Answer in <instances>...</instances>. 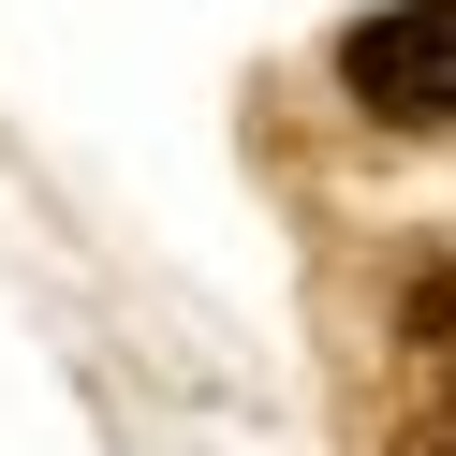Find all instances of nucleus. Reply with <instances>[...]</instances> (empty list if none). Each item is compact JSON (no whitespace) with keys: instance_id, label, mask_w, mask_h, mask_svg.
Returning a JSON list of instances; mask_svg holds the SVG:
<instances>
[{"instance_id":"nucleus-2","label":"nucleus","mask_w":456,"mask_h":456,"mask_svg":"<svg viewBox=\"0 0 456 456\" xmlns=\"http://www.w3.org/2000/svg\"><path fill=\"white\" fill-rule=\"evenodd\" d=\"M397 368H412V412L456 427V250H427L412 295H397Z\"/></svg>"},{"instance_id":"nucleus-3","label":"nucleus","mask_w":456,"mask_h":456,"mask_svg":"<svg viewBox=\"0 0 456 456\" xmlns=\"http://www.w3.org/2000/svg\"><path fill=\"white\" fill-rule=\"evenodd\" d=\"M397 456H456V427H442V412H412V427H397Z\"/></svg>"},{"instance_id":"nucleus-1","label":"nucleus","mask_w":456,"mask_h":456,"mask_svg":"<svg viewBox=\"0 0 456 456\" xmlns=\"http://www.w3.org/2000/svg\"><path fill=\"white\" fill-rule=\"evenodd\" d=\"M338 89L383 133H456V0H383L368 30H338Z\"/></svg>"}]
</instances>
